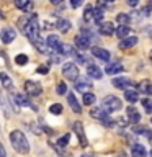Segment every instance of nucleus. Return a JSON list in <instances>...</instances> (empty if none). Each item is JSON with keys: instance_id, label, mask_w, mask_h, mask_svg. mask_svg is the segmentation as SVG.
<instances>
[{"instance_id": "f257e3e1", "label": "nucleus", "mask_w": 152, "mask_h": 157, "mask_svg": "<svg viewBox=\"0 0 152 157\" xmlns=\"http://www.w3.org/2000/svg\"><path fill=\"white\" fill-rule=\"evenodd\" d=\"M10 141H12L13 149L17 152H20V154H28L29 152V142L21 131L15 129V131L10 132Z\"/></svg>"}, {"instance_id": "f03ea898", "label": "nucleus", "mask_w": 152, "mask_h": 157, "mask_svg": "<svg viewBox=\"0 0 152 157\" xmlns=\"http://www.w3.org/2000/svg\"><path fill=\"white\" fill-rule=\"evenodd\" d=\"M25 34L28 36V39L31 41L33 44L34 43H38V41H41V36H39V25H38V17H36V13H34V17L31 18V21L28 23V26L25 28Z\"/></svg>"}, {"instance_id": "7ed1b4c3", "label": "nucleus", "mask_w": 152, "mask_h": 157, "mask_svg": "<svg viewBox=\"0 0 152 157\" xmlns=\"http://www.w3.org/2000/svg\"><path fill=\"white\" fill-rule=\"evenodd\" d=\"M121 106H123L121 100L118 97H115V95H106L105 98H103V101H101V108L106 113L118 111V110H121Z\"/></svg>"}, {"instance_id": "20e7f679", "label": "nucleus", "mask_w": 152, "mask_h": 157, "mask_svg": "<svg viewBox=\"0 0 152 157\" xmlns=\"http://www.w3.org/2000/svg\"><path fill=\"white\" fill-rule=\"evenodd\" d=\"M62 74H64L66 78H69V80H74V82L78 80V69H77V66L74 62L64 64L62 66Z\"/></svg>"}, {"instance_id": "39448f33", "label": "nucleus", "mask_w": 152, "mask_h": 157, "mask_svg": "<svg viewBox=\"0 0 152 157\" xmlns=\"http://www.w3.org/2000/svg\"><path fill=\"white\" fill-rule=\"evenodd\" d=\"M90 115L95 118V120L98 121H101L105 126H110L111 124V120H110V116H108V113L103 110V108H92V111H90Z\"/></svg>"}, {"instance_id": "423d86ee", "label": "nucleus", "mask_w": 152, "mask_h": 157, "mask_svg": "<svg viewBox=\"0 0 152 157\" xmlns=\"http://www.w3.org/2000/svg\"><path fill=\"white\" fill-rule=\"evenodd\" d=\"M25 92H26L28 95H31V97H39L41 92H43V88L38 82L28 80V82H25Z\"/></svg>"}, {"instance_id": "0eeeda50", "label": "nucleus", "mask_w": 152, "mask_h": 157, "mask_svg": "<svg viewBox=\"0 0 152 157\" xmlns=\"http://www.w3.org/2000/svg\"><path fill=\"white\" fill-rule=\"evenodd\" d=\"M15 38H17V33H15V29H13V28L5 26L2 31H0V39H2V43H3V44H10Z\"/></svg>"}, {"instance_id": "6e6552de", "label": "nucleus", "mask_w": 152, "mask_h": 157, "mask_svg": "<svg viewBox=\"0 0 152 157\" xmlns=\"http://www.w3.org/2000/svg\"><path fill=\"white\" fill-rule=\"evenodd\" d=\"M74 131H75V134H77V137H78V142H80V146L85 147L88 142H87L85 134H83V124H82L80 121H75V123H74Z\"/></svg>"}, {"instance_id": "1a4fd4ad", "label": "nucleus", "mask_w": 152, "mask_h": 157, "mask_svg": "<svg viewBox=\"0 0 152 157\" xmlns=\"http://www.w3.org/2000/svg\"><path fill=\"white\" fill-rule=\"evenodd\" d=\"M113 85L121 90H129V87L132 85V82L127 77H115L113 78Z\"/></svg>"}, {"instance_id": "9d476101", "label": "nucleus", "mask_w": 152, "mask_h": 157, "mask_svg": "<svg viewBox=\"0 0 152 157\" xmlns=\"http://www.w3.org/2000/svg\"><path fill=\"white\" fill-rule=\"evenodd\" d=\"M90 41L92 39L88 36H85V34H82V33L75 36V44H77V48L80 49V51H85V49L90 48Z\"/></svg>"}, {"instance_id": "9b49d317", "label": "nucleus", "mask_w": 152, "mask_h": 157, "mask_svg": "<svg viewBox=\"0 0 152 157\" xmlns=\"http://www.w3.org/2000/svg\"><path fill=\"white\" fill-rule=\"evenodd\" d=\"M46 44L49 46V49L57 51V52H59V49H61V46H62V43L59 41V38L56 36V34H49V36L46 38Z\"/></svg>"}, {"instance_id": "f8f14e48", "label": "nucleus", "mask_w": 152, "mask_h": 157, "mask_svg": "<svg viewBox=\"0 0 152 157\" xmlns=\"http://www.w3.org/2000/svg\"><path fill=\"white\" fill-rule=\"evenodd\" d=\"M75 88L78 92H82V95H85L92 90V82L90 80H83V78H78L75 82Z\"/></svg>"}, {"instance_id": "ddd939ff", "label": "nucleus", "mask_w": 152, "mask_h": 157, "mask_svg": "<svg viewBox=\"0 0 152 157\" xmlns=\"http://www.w3.org/2000/svg\"><path fill=\"white\" fill-rule=\"evenodd\" d=\"M98 31H100V34H103V36H111V34L115 33V25L111 21L101 23L100 26H98Z\"/></svg>"}, {"instance_id": "4468645a", "label": "nucleus", "mask_w": 152, "mask_h": 157, "mask_svg": "<svg viewBox=\"0 0 152 157\" xmlns=\"http://www.w3.org/2000/svg\"><path fill=\"white\" fill-rule=\"evenodd\" d=\"M92 54L95 57L101 59V61H110V57H111V54L108 52L106 49H103V48H93L92 49Z\"/></svg>"}, {"instance_id": "2eb2a0df", "label": "nucleus", "mask_w": 152, "mask_h": 157, "mask_svg": "<svg viewBox=\"0 0 152 157\" xmlns=\"http://www.w3.org/2000/svg\"><path fill=\"white\" fill-rule=\"evenodd\" d=\"M126 113H127V121H131V123H139V120H141V113L136 110L134 106H127V110H126Z\"/></svg>"}, {"instance_id": "dca6fc26", "label": "nucleus", "mask_w": 152, "mask_h": 157, "mask_svg": "<svg viewBox=\"0 0 152 157\" xmlns=\"http://www.w3.org/2000/svg\"><path fill=\"white\" fill-rule=\"evenodd\" d=\"M137 44V38L136 36H129V38H124L123 41H120V49H129V48H132V46H136Z\"/></svg>"}, {"instance_id": "f3484780", "label": "nucleus", "mask_w": 152, "mask_h": 157, "mask_svg": "<svg viewBox=\"0 0 152 157\" xmlns=\"http://www.w3.org/2000/svg\"><path fill=\"white\" fill-rule=\"evenodd\" d=\"M131 152H132V157H146L147 155V151L144 149V146L142 144H132L131 147Z\"/></svg>"}, {"instance_id": "a211bd4d", "label": "nucleus", "mask_w": 152, "mask_h": 157, "mask_svg": "<svg viewBox=\"0 0 152 157\" xmlns=\"http://www.w3.org/2000/svg\"><path fill=\"white\" fill-rule=\"evenodd\" d=\"M70 26H72L70 21H69V20H66V18H59L57 23H56V28H57L61 33H67L69 29H70Z\"/></svg>"}, {"instance_id": "6ab92c4d", "label": "nucleus", "mask_w": 152, "mask_h": 157, "mask_svg": "<svg viewBox=\"0 0 152 157\" xmlns=\"http://www.w3.org/2000/svg\"><path fill=\"white\" fill-rule=\"evenodd\" d=\"M72 57H75V61H78V62H85L87 64V67L88 66H92V59L88 57V56H85V54L83 52H78V51H75V49H74V52H72Z\"/></svg>"}, {"instance_id": "aec40b11", "label": "nucleus", "mask_w": 152, "mask_h": 157, "mask_svg": "<svg viewBox=\"0 0 152 157\" xmlns=\"http://www.w3.org/2000/svg\"><path fill=\"white\" fill-rule=\"evenodd\" d=\"M67 101H69V105H70V108L75 113H82V106L78 105V101H77V98H75L74 93H69V95H67Z\"/></svg>"}, {"instance_id": "412c9836", "label": "nucleus", "mask_w": 152, "mask_h": 157, "mask_svg": "<svg viewBox=\"0 0 152 157\" xmlns=\"http://www.w3.org/2000/svg\"><path fill=\"white\" fill-rule=\"evenodd\" d=\"M87 74H88V75H90L92 78H97V80H100V78L103 77V72H101L97 66H93V64L87 67Z\"/></svg>"}, {"instance_id": "4be33fe9", "label": "nucleus", "mask_w": 152, "mask_h": 157, "mask_svg": "<svg viewBox=\"0 0 152 157\" xmlns=\"http://www.w3.org/2000/svg\"><path fill=\"white\" fill-rule=\"evenodd\" d=\"M123 69H124V67H123L121 62H110L106 66L105 71H106V74H118V72H121Z\"/></svg>"}, {"instance_id": "5701e85b", "label": "nucleus", "mask_w": 152, "mask_h": 157, "mask_svg": "<svg viewBox=\"0 0 152 157\" xmlns=\"http://www.w3.org/2000/svg\"><path fill=\"white\" fill-rule=\"evenodd\" d=\"M124 98L129 103H136L137 100H139V93L136 92V88H129V90L124 92Z\"/></svg>"}, {"instance_id": "b1692460", "label": "nucleus", "mask_w": 152, "mask_h": 157, "mask_svg": "<svg viewBox=\"0 0 152 157\" xmlns=\"http://www.w3.org/2000/svg\"><path fill=\"white\" fill-rule=\"evenodd\" d=\"M13 100H15V103H21V105H25V106H29V108H33V110H36V106H34L33 103H29L28 98L23 97V95H20V93H17V95L13 97Z\"/></svg>"}, {"instance_id": "393cba45", "label": "nucleus", "mask_w": 152, "mask_h": 157, "mask_svg": "<svg viewBox=\"0 0 152 157\" xmlns=\"http://www.w3.org/2000/svg\"><path fill=\"white\" fill-rule=\"evenodd\" d=\"M17 8L23 10V12H29V10L33 8V2H29V0H17Z\"/></svg>"}, {"instance_id": "a878e982", "label": "nucleus", "mask_w": 152, "mask_h": 157, "mask_svg": "<svg viewBox=\"0 0 152 157\" xmlns=\"http://www.w3.org/2000/svg\"><path fill=\"white\" fill-rule=\"evenodd\" d=\"M83 20L85 21H95V8L88 5L85 8V13H83Z\"/></svg>"}, {"instance_id": "bb28decb", "label": "nucleus", "mask_w": 152, "mask_h": 157, "mask_svg": "<svg viewBox=\"0 0 152 157\" xmlns=\"http://www.w3.org/2000/svg\"><path fill=\"white\" fill-rule=\"evenodd\" d=\"M116 20H118V23H121V26H127V23H129L131 17H129L127 13H118Z\"/></svg>"}, {"instance_id": "cd10ccee", "label": "nucleus", "mask_w": 152, "mask_h": 157, "mask_svg": "<svg viewBox=\"0 0 152 157\" xmlns=\"http://www.w3.org/2000/svg\"><path fill=\"white\" fill-rule=\"evenodd\" d=\"M0 80H2V83H3L5 88H12V78L8 77V74L0 72Z\"/></svg>"}, {"instance_id": "c85d7f7f", "label": "nucleus", "mask_w": 152, "mask_h": 157, "mask_svg": "<svg viewBox=\"0 0 152 157\" xmlns=\"http://www.w3.org/2000/svg\"><path fill=\"white\" fill-rule=\"evenodd\" d=\"M59 52H61L62 56H72L74 48L70 46V44H64V43H62V46H61V49H59Z\"/></svg>"}, {"instance_id": "c756f323", "label": "nucleus", "mask_w": 152, "mask_h": 157, "mask_svg": "<svg viewBox=\"0 0 152 157\" xmlns=\"http://www.w3.org/2000/svg\"><path fill=\"white\" fill-rule=\"evenodd\" d=\"M127 33H129V26H120L116 29V34H118V38H120L121 41L127 36Z\"/></svg>"}, {"instance_id": "7c9ffc66", "label": "nucleus", "mask_w": 152, "mask_h": 157, "mask_svg": "<svg viewBox=\"0 0 152 157\" xmlns=\"http://www.w3.org/2000/svg\"><path fill=\"white\" fill-rule=\"evenodd\" d=\"M82 100H83V105H93V103H95V95H93L92 92H88L83 95Z\"/></svg>"}, {"instance_id": "2f4dec72", "label": "nucleus", "mask_w": 152, "mask_h": 157, "mask_svg": "<svg viewBox=\"0 0 152 157\" xmlns=\"http://www.w3.org/2000/svg\"><path fill=\"white\" fill-rule=\"evenodd\" d=\"M15 62H17L18 66H26L28 64V56L26 54H18V56L15 57Z\"/></svg>"}, {"instance_id": "473e14b6", "label": "nucleus", "mask_w": 152, "mask_h": 157, "mask_svg": "<svg viewBox=\"0 0 152 157\" xmlns=\"http://www.w3.org/2000/svg\"><path fill=\"white\" fill-rule=\"evenodd\" d=\"M103 15H105V10H103L100 5L95 8V23H100L101 20H103Z\"/></svg>"}, {"instance_id": "72a5a7b5", "label": "nucleus", "mask_w": 152, "mask_h": 157, "mask_svg": "<svg viewBox=\"0 0 152 157\" xmlns=\"http://www.w3.org/2000/svg\"><path fill=\"white\" fill-rule=\"evenodd\" d=\"M139 88L144 93H147V95H152V83H149V82H142L141 85H139Z\"/></svg>"}, {"instance_id": "f704fd0d", "label": "nucleus", "mask_w": 152, "mask_h": 157, "mask_svg": "<svg viewBox=\"0 0 152 157\" xmlns=\"http://www.w3.org/2000/svg\"><path fill=\"white\" fill-rule=\"evenodd\" d=\"M49 111H51L52 115H61L62 113V105L61 103H54V105H51V108H49Z\"/></svg>"}, {"instance_id": "c9c22d12", "label": "nucleus", "mask_w": 152, "mask_h": 157, "mask_svg": "<svg viewBox=\"0 0 152 157\" xmlns=\"http://www.w3.org/2000/svg\"><path fill=\"white\" fill-rule=\"evenodd\" d=\"M69 139H70V134L62 136L61 139H57V146H59V147H66V146H67V142H69Z\"/></svg>"}, {"instance_id": "e433bc0d", "label": "nucleus", "mask_w": 152, "mask_h": 157, "mask_svg": "<svg viewBox=\"0 0 152 157\" xmlns=\"http://www.w3.org/2000/svg\"><path fill=\"white\" fill-rule=\"evenodd\" d=\"M56 92H57V95H64V93L67 92V87H66V83H64V82L57 83V88H56Z\"/></svg>"}, {"instance_id": "4c0bfd02", "label": "nucleus", "mask_w": 152, "mask_h": 157, "mask_svg": "<svg viewBox=\"0 0 152 157\" xmlns=\"http://www.w3.org/2000/svg\"><path fill=\"white\" fill-rule=\"evenodd\" d=\"M142 105H144V108H146V111H147V113H150V111H152V101H150V100L144 98V100H142Z\"/></svg>"}, {"instance_id": "58836bf2", "label": "nucleus", "mask_w": 152, "mask_h": 157, "mask_svg": "<svg viewBox=\"0 0 152 157\" xmlns=\"http://www.w3.org/2000/svg\"><path fill=\"white\" fill-rule=\"evenodd\" d=\"M0 103H2V110L8 115V113H10V111H8V105H7V100L3 98V95H0Z\"/></svg>"}, {"instance_id": "ea45409f", "label": "nucleus", "mask_w": 152, "mask_h": 157, "mask_svg": "<svg viewBox=\"0 0 152 157\" xmlns=\"http://www.w3.org/2000/svg\"><path fill=\"white\" fill-rule=\"evenodd\" d=\"M49 72V67L48 66H39L38 67V74H48Z\"/></svg>"}, {"instance_id": "a19ab883", "label": "nucleus", "mask_w": 152, "mask_h": 157, "mask_svg": "<svg viewBox=\"0 0 152 157\" xmlns=\"http://www.w3.org/2000/svg\"><path fill=\"white\" fill-rule=\"evenodd\" d=\"M80 5H82V2H77V0H74V2H70V7H74V8L80 7Z\"/></svg>"}, {"instance_id": "79ce46f5", "label": "nucleus", "mask_w": 152, "mask_h": 157, "mask_svg": "<svg viewBox=\"0 0 152 157\" xmlns=\"http://www.w3.org/2000/svg\"><path fill=\"white\" fill-rule=\"evenodd\" d=\"M0 155H2V157H7V152H5V149H3L2 144H0Z\"/></svg>"}, {"instance_id": "37998d69", "label": "nucleus", "mask_w": 152, "mask_h": 157, "mask_svg": "<svg viewBox=\"0 0 152 157\" xmlns=\"http://www.w3.org/2000/svg\"><path fill=\"white\" fill-rule=\"evenodd\" d=\"M127 5H129V7H137V0H129Z\"/></svg>"}, {"instance_id": "c03bdc74", "label": "nucleus", "mask_w": 152, "mask_h": 157, "mask_svg": "<svg viewBox=\"0 0 152 157\" xmlns=\"http://www.w3.org/2000/svg\"><path fill=\"white\" fill-rule=\"evenodd\" d=\"M0 20H3V13H2V10H0Z\"/></svg>"}, {"instance_id": "a18cd8bd", "label": "nucleus", "mask_w": 152, "mask_h": 157, "mask_svg": "<svg viewBox=\"0 0 152 157\" xmlns=\"http://www.w3.org/2000/svg\"><path fill=\"white\" fill-rule=\"evenodd\" d=\"M80 157H90V155H80Z\"/></svg>"}, {"instance_id": "49530a36", "label": "nucleus", "mask_w": 152, "mask_h": 157, "mask_svg": "<svg viewBox=\"0 0 152 157\" xmlns=\"http://www.w3.org/2000/svg\"><path fill=\"white\" fill-rule=\"evenodd\" d=\"M150 157H152V149H150Z\"/></svg>"}, {"instance_id": "de8ad7c7", "label": "nucleus", "mask_w": 152, "mask_h": 157, "mask_svg": "<svg viewBox=\"0 0 152 157\" xmlns=\"http://www.w3.org/2000/svg\"><path fill=\"white\" fill-rule=\"evenodd\" d=\"M0 157H2V155H0Z\"/></svg>"}]
</instances>
